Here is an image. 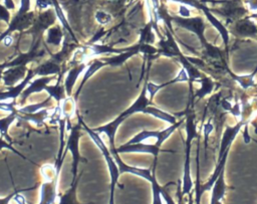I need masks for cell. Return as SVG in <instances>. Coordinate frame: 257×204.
<instances>
[{
	"label": "cell",
	"instance_id": "6da1fadb",
	"mask_svg": "<svg viewBox=\"0 0 257 204\" xmlns=\"http://www.w3.org/2000/svg\"><path fill=\"white\" fill-rule=\"evenodd\" d=\"M186 119H185V130H186V140H185V155H184V166H183V175L182 182L179 185V198H183L187 194H191L193 189V179L191 173V151L193 140L198 137L197 123L193 110L187 113L186 110Z\"/></svg>",
	"mask_w": 257,
	"mask_h": 204
},
{
	"label": "cell",
	"instance_id": "7a4b0ae2",
	"mask_svg": "<svg viewBox=\"0 0 257 204\" xmlns=\"http://www.w3.org/2000/svg\"><path fill=\"white\" fill-rule=\"evenodd\" d=\"M171 21L175 22L176 25L179 27L194 33L197 38L199 39L201 45L203 46L205 52L210 51L215 46L209 43L205 37V29H206V22L204 18L200 15L189 16V17H182V16H171Z\"/></svg>",
	"mask_w": 257,
	"mask_h": 204
},
{
	"label": "cell",
	"instance_id": "3957f363",
	"mask_svg": "<svg viewBox=\"0 0 257 204\" xmlns=\"http://www.w3.org/2000/svg\"><path fill=\"white\" fill-rule=\"evenodd\" d=\"M222 6L219 9H211L212 12L217 13L223 17H225L228 21H236L243 17H246L249 12L247 7L244 6L239 0H225L219 1Z\"/></svg>",
	"mask_w": 257,
	"mask_h": 204
},
{
	"label": "cell",
	"instance_id": "277c9868",
	"mask_svg": "<svg viewBox=\"0 0 257 204\" xmlns=\"http://www.w3.org/2000/svg\"><path fill=\"white\" fill-rule=\"evenodd\" d=\"M245 125H247V124H245L243 122H237L234 126H225L224 127V131L222 133L220 145H219L218 159H221L224 156V154L230 150L231 145L233 144L236 137L242 131V128H244Z\"/></svg>",
	"mask_w": 257,
	"mask_h": 204
},
{
	"label": "cell",
	"instance_id": "5b68a950",
	"mask_svg": "<svg viewBox=\"0 0 257 204\" xmlns=\"http://www.w3.org/2000/svg\"><path fill=\"white\" fill-rule=\"evenodd\" d=\"M195 9L202 11V13L206 16V18L210 22V24H212L214 26V28L219 32V34L223 40V43H224L225 47L227 48L228 44H229V39H230V32H229L228 28L226 27V25H224L223 22H221L217 18V16L215 14H213L211 9L208 6H206L202 1L198 2Z\"/></svg>",
	"mask_w": 257,
	"mask_h": 204
},
{
	"label": "cell",
	"instance_id": "8992f818",
	"mask_svg": "<svg viewBox=\"0 0 257 204\" xmlns=\"http://www.w3.org/2000/svg\"><path fill=\"white\" fill-rule=\"evenodd\" d=\"M233 33L241 38H257V23L249 16L233 22Z\"/></svg>",
	"mask_w": 257,
	"mask_h": 204
},
{
	"label": "cell",
	"instance_id": "52a82bcc",
	"mask_svg": "<svg viewBox=\"0 0 257 204\" xmlns=\"http://www.w3.org/2000/svg\"><path fill=\"white\" fill-rule=\"evenodd\" d=\"M227 184L225 182V169L220 173L211 189V203L210 204H223V199L227 191Z\"/></svg>",
	"mask_w": 257,
	"mask_h": 204
},
{
	"label": "cell",
	"instance_id": "ba28073f",
	"mask_svg": "<svg viewBox=\"0 0 257 204\" xmlns=\"http://www.w3.org/2000/svg\"><path fill=\"white\" fill-rule=\"evenodd\" d=\"M229 74L233 78L235 82L238 83V85L244 89L247 90L252 87H256V81H255V76L257 74V65L253 69L252 72L247 73V74H235L229 70Z\"/></svg>",
	"mask_w": 257,
	"mask_h": 204
},
{
	"label": "cell",
	"instance_id": "9c48e42d",
	"mask_svg": "<svg viewBox=\"0 0 257 204\" xmlns=\"http://www.w3.org/2000/svg\"><path fill=\"white\" fill-rule=\"evenodd\" d=\"M195 82H198L200 84V87L196 90V92L193 94V99L195 97L198 98H204L207 95L211 94L216 86V82L210 78L209 76L202 75L200 78H198Z\"/></svg>",
	"mask_w": 257,
	"mask_h": 204
},
{
	"label": "cell",
	"instance_id": "30bf717a",
	"mask_svg": "<svg viewBox=\"0 0 257 204\" xmlns=\"http://www.w3.org/2000/svg\"><path fill=\"white\" fill-rule=\"evenodd\" d=\"M144 113L150 114V115H152L153 117H155L157 119H160V120H162L164 122L169 123L170 125H174V124H176L178 122L177 116L171 115V114H169L167 112H164V111H162V110H160V109H158L156 107H148L144 111Z\"/></svg>",
	"mask_w": 257,
	"mask_h": 204
},
{
	"label": "cell",
	"instance_id": "8fae6325",
	"mask_svg": "<svg viewBox=\"0 0 257 204\" xmlns=\"http://www.w3.org/2000/svg\"><path fill=\"white\" fill-rule=\"evenodd\" d=\"M58 204H79L76 200V192L74 185L71 187L70 190H68L59 198Z\"/></svg>",
	"mask_w": 257,
	"mask_h": 204
},
{
	"label": "cell",
	"instance_id": "7c38bea8",
	"mask_svg": "<svg viewBox=\"0 0 257 204\" xmlns=\"http://www.w3.org/2000/svg\"><path fill=\"white\" fill-rule=\"evenodd\" d=\"M214 121L213 118H209L205 124L203 125V129H202V133L204 136V145H205V152H207V148H208V141H209V136L211 135V133L214 130Z\"/></svg>",
	"mask_w": 257,
	"mask_h": 204
},
{
	"label": "cell",
	"instance_id": "4fadbf2b",
	"mask_svg": "<svg viewBox=\"0 0 257 204\" xmlns=\"http://www.w3.org/2000/svg\"><path fill=\"white\" fill-rule=\"evenodd\" d=\"M95 19H96L97 22L100 23V24H106V23H108V22L111 20V16H110L107 12L100 10V11H97V12H96V14H95Z\"/></svg>",
	"mask_w": 257,
	"mask_h": 204
},
{
	"label": "cell",
	"instance_id": "5bb4252c",
	"mask_svg": "<svg viewBox=\"0 0 257 204\" xmlns=\"http://www.w3.org/2000/svg\"><path fill=\"white\" fill-rule=\"evenodd\" d=\"M161 193H162L164 202H165L166 204H176V202L173 200V198L171 197V195L169 194V192L166 190V187H162Z\"/></svg>",
	"mask_w": 257,
	"mask_h": 204
},
{
	"label": "cell",
	"instance_id": "9a60e30c",
	"mask_svg": "<svg viewBox=\"0 0 257 204\" xmlns=\"http://www.w3.org/2000/svg\"><path fill=\"white\" fill-rule=\"evenodd\" d=\"M8 8L4 5V6H2V5H0V18H8L9 17V12H8V10H7Z\"/></svg>",
	"mask_w": 257,
	"mask_h": 204
},
{
	"label": "cell",
	"instance_id": "2e32d148",
	"mask_svg": "<svg viewBox=\"0 0 257 204\" xmlns=\"http://www.w3.org/2000/svg\"><path fill=\"white\" fill-rule=\"evenodd\" d=\"M4 5H5L8 9H14V4H13L12 0H4Z\"/></svg>",
	"mask_w": 257,
	"mask_h": 204
},
{
	"label": "cell",
	"instance_id": "e0dca14e",
	"mask_svg": "<svg viewBox=\"0 0 257 204\" xmlns=\"http://www.w3.org/2000/svg\"><path fill=\"white\" fill-rule=\"evenodd\" d=\"M12 41H13V39H12V37L9 36V35H7V36L4 38V44H5L6 46H9V45L12 43Z\"/></svg>",
	"mask_w": 257,
	"mask_h": 204
},
{
	"label": "cell",
	"instance_id": "ac0fdd59",
	"mask_svg": "<svg viewBox=\"0 0 257 204\" xmlns=\"http://www.w3.org/2000/svg\"><path fill=\"white\" fill-rule=\"evenodd\" d=\"M189 196H190V200H189V203H188V204H193L192 195H191V194H189ZM179 204H184V203H183V199H179Z\"/></svg>",
	"mask_w": 257,
	"mask_h": 204
},
{
	"label": "cell",
	"instance_id": "d6986e66",
	"mask_svg": "<svg viewBox=\"0 0 257 204\" xmlns=\"http://www.w3.org/2000/svg\"><path fill=\"white\" fill-rule=\"evenodd\" d=\"M256 87H257V81H256Z\"/></svg>",
	"mask_w": 257,
	"mask_h": 204
}]
</instances>
